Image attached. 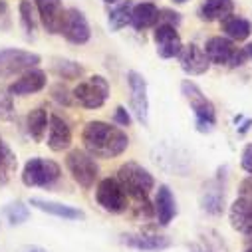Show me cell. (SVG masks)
I'll return each mask as SVG.
<instances>
[{
	"instance_id": "cell-1",
	"label": "cell",
	"mask_w": 252,
	"mask_h": 252,
	"mask_svg": "<svg viewBox=\"0 0 252 252\" xmlns=\"http://www.w3.org/2000/svg\"><path fill=\"white\" fill-rule=\"evenodd\" d=\"M82 141H84L86 151L95 159L119 157L129 147L127 133L105 121H90L84 127Z\"/></svg>"
},
{
	"instance_id": "cell-2",
	"label": "cell",
	"mask_w": 252,
	"mask_h": 252,
	"mask_svg": "<svg viewBox=\"0 0 252 252\" xmlns=\"http://www.w3.org/2000/svg\"><path fill=\"white\" fill-rule=\"evenodd\" d=\"M117 181L123 187L125 195H127L129 199H133L135 203L147 201L149 193L153 191V187H155L153 175L143 165H139L135 161H127V163H123L119 167Z\"/></svg>"
},
{
	"instance_id": "cell-3",
	"label": "cell",
	"mask_w": 252,
	"mask_h": 252,
	"mask_svg": "<svg viewBox=\"0 0 252 252\" xmlns=\"http://www.w3.org/2000/svg\"><path fill=\"white\" fill-rule=\"evenodd\" d=\"M181 92L187 99V103L191 105L193 113H195V125H197V131L201 133H211L217 125V109L213 105V101L203 94V90L191 82V80H185L181 84Z\"/></svg>"
},
{
	"instance_id": "cell-4",
	"label": "cell",
	"mask_w": 252,
	"mask_h": 252,
	"mask_svg": "<svg viewBox=\"0 0 252 252\" xmlns=\"http://www.w3.org/2000/svg\"><path fill=\"white\" fill-rule=\"evenodd\" d=\"M203 50H205V54H207L211 64H217V66L240 68V66L246 64V60H248L244 48H238L226 36H215V38H211Z\"/></svg>"
},
{
	"instance_id": "cell-5",
	"label": "cell",
	"mask_w": 252,
	"mask_h": 252,
	"mask_svg": "<svg viewBox=\"0 0 252 252\" xmlns=\"http://www.w3.org/2000/svg\"><path fill=\"white\" fill-rule=\"evenodd\" d=\"M62 175L56 161L44 157H32L22 169V183L26 187H52Z\"/></svg>"
},
{
	"instance_id": "cell-6",
	"label": "cell",
	"mask_w": 252,
	"mask_h": 252,
	"mask_svg": "<svg viewBox=\"0 0 252 252\" xmlns=\"http://www.w3.org/2000/svg\"><path fill=\"white\" fill-rule=\"evenodd\" d=\"M66 167H68L72 179L80 187L92 189L95 185L97 175H99V167L95 163V157H92L88 151H82V149L70 151L66 157Z\"/></svg>"
},
{
	"instance_id": "cell-7",
	"label": "cell",
	"mask_w": 252,
	"mask_h": 252,
	"mask_svg": "<svg viewBox=\"0 0 252 252\" xmlns=\"http://www.w3.org/2000/svg\"><path fill=\"white\" fill-rule=\"evenodd\" d=\"M109 97V82L103 76H92L74 90V99L86 109H99Z\"/></svg>"
},
{
	"instance_id": "cell-8",
	"label": "cell",
	"mask_w": 252,
	"mask_h": 252,
	"mask_svg": "<svg viewBox=\"0 0 252 252\" xmlns=\"http://www.w3.org/2000/svg\"><path fill=\"white\" fill-rule=\"evenodd\" d=\"M40 64V56L26 50L6 48L0 50V78H10L28 70H34Z\"/></svg>"
},
{
	"instance_id": "cell-9",
	"label": "cell",
	"mask_w": 252,
	"mask_h": 252,
	"mask_svg": "<svg viewBox=\"0 0 252 252\" xmlns=\"http://www.w3.org/2000/svg\"><path fill=\"white\" fill-rule=\"evenodd\" d=\"M95 199L99 207L111 215H121L127 211V195H125L123 187L119 185L117 179H101L97 189H95Z\"/></svg>"
},
{
	"instance_id": "cell-10",
	"label": "cell",
	"mask_w": 252,
	"mask_h": 252,
	"mask_svg": "<svg viewBox=\"0 0 252 252\" xmlns=\"http://www.w3.org/2000/svg\"><path fill=\"white\" fill-rule=\"evenodd\" d=\"M127 84L131 90V111L135 113L137 121L147 125L149 123V97H147V82L145 78L131 70L127 72Z\"/></svg>"
},
{
	"instance_id": "cell-11",
	"label": "cell",
	"mask_w": 252,
	"mask_h": 252,
	"mask_svg": "<svg viewBox=\"0 0 252 252\" xmlns=\"http://www.w3.org/2000/svg\"><path fill=\"white\" fill-rule=\"evenodd\" d=\"M60 34L64 36L68 42H72V44H86V42H90L92 32H90V24H88V18L84 16V12L78 10V8L66 10L64 24H62Z\"/></svg>"
},
{
	"instance_id": "cell-12",
	"label": "cell",
	"mask_w": 252,
	"mask_h": 252,
	"mask_svg": "<svg viewBox=\"0 0 252 252\" xmlns=\"http://www.w3.org/2000/svg\"><path fill=\"white\" fill-rule=\"evenodd\" d=\"M179 64H181V70L189 76H203L207 74V70L211 68V62L205 54L203 48H199L197 44H187L181 48L179 52Z\"/></svg>"
},
{
	"instance_id": "cell-13",
	"label": "cell",
	"mask_w": 252,
	"mask_h": 252,
	"mask_svg": "<svg viewBox=\"0 0 252 252\" xmlns=\"http://www.w3.org/2000/svg\"><path fill=\"white\" fill-rule=\"evenodd\" d=\"M153 40H155V46H157V54L165 60L177 58L181 48H183L181 36L177 32V28L171 26V24H157Z\"/></svg>"
},
{
	"instance_id": "cell-14",
	"label": "cell",
	"mask_w": 252,
	"mask_h": 252,
	"mask_svg": "<svg viewBox=\"0 0 252 252\" xmlns=\"http://www.w3.org/2000/svg\"><path fill=\"white\" fill-rule=\"evenodd\" d=\"M34 2L44 28L50 34H60L62 24H64V16H66V8L62 4V0H34Z\"/></svg>"
},
{
	"instance_id": "cell-15",
	"label": "cell",
	"mask_w": 252,
	"mask_h": 252,
	"mask_svg": "<svg viewBox=\"0 0 252 252\" xmlns=\"http://www.w3.org/2000/svg\"><path fill=\"white\" fill-rule=\"evenodd\" d=\"M228 220H230V226L236 232H240L244 236H250L252 234V199L238 197L230 205Z\"/></svg>"
},
{
	"instance_id": "cell-16",
	"label": "cell",
	"mask_w": 252,
	"mask_h": 252,
	"mask_svg": "<svg viewBox=\"0 0 252 252\" xmlns=\"http://www.w3.org/2000/svg\"><path fill=\"white\" fill-rule=\"evenodd\" d=\"M72 145V129L60 115H52L48 123V147L56 153L66 151Z\"/></svg>"
},
{
	"instance_id": "cell-17",
	"label": "cell",
	"mask_w": 252,
	"mask_h": 252,
	"mask_svg": "<svg viewBox=\"0 0 252 252\" xmlns=\"http://www.w3.org/2000/svg\"><path fill=\"white\" fill-rule=\"evenodd\" d=\"M46 74L42 72V70H28V72H24L16 82H12L10 86H8V92H10V95L14 97V95H30V94H38V92H42L44 88H46Z\"/></svg>"
},
{
	"instance_id": "cell-18",
	"label": "cell",
	"mask_w": 252,
	"mask_h": 252,
	"mask_svg": "<svg viewBox=\"0 0 252 252\" xmlns=\"http://www.w3.org/2000/svg\"><path fill=\"white\" fill-rule=\"evenodd\" d=\"M123 244H127L137 250H147V252H159L169 248L173 242L167 236L161 234H151V232H139V234H123Z\"/></svg>"
},
{
	"instance_id": "cell-19",
	"label": "cell",
	"mask_w": 252,
	"mask_h": 252,
	"mask_svg": "<svg viewBox=\"0 0 252 252\" xmlns=\"http://www.w3.org/2000/svg\"><path fill=\"white\" fill-rule=\"evenodd\" d=\"M175 215H177L175 197L167 185H161L157 191V197H155V217H157L159 226H167L175 219Z\"/></svg>"
},
{
	"instance_id": "cell-20",
	"label": "cell",
	"mask_w": 252,
	"mask_h": 252,
	"mask_svg": "<svg viewBox=\"0 0 252 252\" xmlns=\"http://www.w3.org/2000/svg\"><path fill=\"white\" fill-rule=\"evenodd\" d=\"M30 207H36V209L42 211V213L54 215V217H58V219H66V220H82V219H86L84 211H80V209H76V207H70V205L56 203V201L30 199Z\"/></svg>"
},
{
	"instance_id": "cell-21",
	"label": "cell",
	"mask_w": 252,
	"mask_h": 252,
	"mask_svg": "<svg viewBox=\"0 0 252 252\" xmlns=\"http://www.w3.org/2000/svg\"><path fill=\"white\" fill-rule=\"evenodd\" d=\"M220 26H222V32L228 40L232 42H242L250 36L252 32V24L242 18V16H236V14H228L226 18L220 20Z\"/></svg>"
},
{
	"instance_id": "cell-22",
	"label": "cell",
	"mask_w": 252,
	"mask_h": 252,
	"mask_svg": "<svg viewBox=\"0 0 252 252\" xmlns=\"http://www.w3.org/2000/svg\"><path fill=\"white\" fill-rule=\"evenodd\" d=\"M135 30H147L155 24H159V8L151 2H143L133 6L131 10V22H129Z\"/></svg>"
},
{
	"instance_id": "cell-23",
	"label": "cell",
	"mask_w": 252,
	"mask_h": 252,
	"mask_svg": "<svg viewBox=\"0 0 252 252\" xmlns=\"http://www.w3.org/2000/svg\"><path fill=\"white\" fill-rule=\"evenodd\" d=\"M232 10H234L232 0H205L199 10V16H201V20L215 22V20L226 18L228 14H232Z\"/></svg>"
},
{
	"instance_id": "cell-24",
	"label": "cell",
	"mask_w": 252,
	"mask_h": 252,
	"mask_svg": "<svg viewBox=\"0 0 252 252\" xmlns=\"http://www.w3.org/2000/svg\"><path fill=\"white\" fill-rule=\"evenodd\" d=\"M203 209L211 215H222L224 211V191L219 181H213L203 193Z\"/></svg>"
},
{
	"instance_id": "cell-25",
	"label": "cell",
	"mask_w": 252,
	"mask_h": 252,
	"mask_svg": "<svg viewBox=\"0 0 252 252\" xmlns=\"http://www.w3.org/2000/svg\"><path fill=\"white\" fill-rule=\"evenodd\" d=\"M26 125H28L30 137H32L36 143H40V141L44 139L46 129H48V113H46V109H42V107L32 109V111L28 113Z\"/></svg>"
},
{
	"instance_id": "cell-26",
	"label": "cell",
	"mask_w": 252,
	"mask_h": 252,
	"mask_svg": "<svg viewBox=\"0 0 252 252\" xmlns=\"http://www.w3.org/2000/svg\"><path fill=\"white\" fill-rule=\"evenodd\" d=\"M16 155L12 153V149L4 143V139L0 137V181L6 183L10 179V175L16 171Z\"/></svg>"
},
{
	"instance_id": "cell-27",
	"label": "cell",
	"mask_w": 252,
	"mask_h": 252,
	"mask_svg": "<svg viewBox=\"0 0 252 252\" xmlns=\"http://www.w3.org/2000/svg\"><path fill=\"white\" fill-rule=\"evenodd\" d=\"M131 10H133V2H131V0H127L125 4L113 8V10L109 12V20H107V22H109V28H111L113 32L125 28V26L131 22Z\"/></svg>"
},
{
	"instance_id": "cell-28",
	"label": "cell",
	"mask_w": 252,
	"mask_h": 252,
	"mask_svg": "<svg viewBox=\"0 0 252 252\" xmlns=\"http://www.w3.org/2000/svg\"><path fill=\"white\" fill-rule=\"evenodd\" d=\"M54 70L60 78H64V80H76L84 74V68L80 64H76V62H68V60L58 62V64L54 66Z\"/></svg>"
},
{
	"instance_id": "cell-29",
	"label": "cell",
	"mask_w": 252,
	"mask_h": 252,
	"mask_svg": "<svg viewBox=\"0 0 252 252\" xmlns=\"http://www.w3.org/2000/svg\"><path fill=\"white\" fill-rule=\"evenodd\" d=\"M4 215H6V219L10 220V224H22V222L28 220L30 211H28V207H26L24 203L18 201V203L8 205V207L4 209Z\"/></svg>"
},
{
	"instance_id": "cell-30",
	"label": "cell",
	"mask_w": 252,
	"mask_h": 252,
	"mask_svg": "<svg viewBox=\"0 0 252 252\" xmlns=\"http://www.w3.org/2000/svg\"><path fill=\"white\" fill-rule=\"evenodd\" d=\"M18 10H20V18H22V24H24L26 32L34 34V30H36V12H34L32 2L30 0H20Z\"/></svg>"
},
{
	"instance_id": "cell-31",
	"label": "cell",
	"mask_w": 252,
	"mask_h": 252,
	"mask_svg": "<svg viewBox=\"0 0 252 252\" xmlns=\"http://www.w3.org/2000/svg\"><path fill=\"white\" fill-rule=\"evenodd\" d=\"M16 117L14 111V103H12V95L8 90H0V119L4 121H12Z\"/></svg>"
},
{
	"instance_id": "cell-32",
	"label": "cell",
	"mask_w": 252,
	"mask_h": 252,
	"mask_svg": "<svg viewBox=\"0 0 252 252\" xmlns=\"http://www.w3.org/2000/svg\"><path fill=\"white\" fill-rule=\"evenodd\" d=\"M52 95H54V99H56L58 103H62V105H70V103H72L70 92H68L64 86H62V84H58V86L52 88Z\"/></svg>"
},
{
	"instance_id": "cell-33",
	"label": "cell",
	"mask_w": 252,
	"mask_h": 252,
	"mask_svg": "<svg viewBox=\"0 0 252 252\" xmlns=\"http://www.w3.org/2000/svg\"><path fill=\"white\" fill-rule=\"evenodd\" d=\"M181 22V14L179 12H173V10H159V24H171V26H179Z\"/></svg>"
},
{
	"instance_id": "cell-34",
	"label": "cell",
	"mask_w": 252,
	"mask_h": 252,
	"mask_svg": "<svg viewBox=\"0 0 252 252\" xmlns=\"http://www.w3.org/2000/svg\"><path fill=\"white\" fill-rule=\"evenodd\" d=\"M113 119H115L117 125H121V127H129V125H131V115H129V111L125 109L123 105H117Z\"/></svg>"
},
{
	"instance_id": "cell-35",
	"label": "cell",
	"mask_w": 252,
	"mask_h": 252,
	"mask_svg": "<svg viewBox=\"0 0 252 252\" xmlns=\"http://www.w3.org/2000/svg\"><path fill=\"white\" fill-rule=\"evenodd\" d=\"M240 165L242 169L252 177V143H248L244 149H242V155H240Z\"/></svg>"
},
{
	"instance_id": "cell-36",
	"label": "cell",
	"mask_w": 252,
	"mask_h": 252,
	"mask_svg": "<svg viewBox=\"0 0 252 252\" xmlns=\"http://www.w3.org/2000/svg\"><path fill=\"white\" fill-rule=\"evenodd\" d=\"M10 28V12L8 4L4 0H0V30H8Z\"/></svg>"
},
{
	"instance_id": "cell-37",
	"label": "cell",
	"mask_w": 252,
	"mask_h": 252,
	"mask_svg": "<svg viewBox=\"0 0 252 252\" xmlns=\"http://www.w3.org/2000/svg\"><path fill=\"white\" fill-rule=\"evenodd\" d=\"M250 125H252V119H248V121H244V123H242V127L238 129V133H240V135H242V133H246V131L250 129Z\"/></svg>"
},
{
	"instance_id": "cell-38",
	"label": "cell",
	"mask_w": 252,
	"mask_h": 252,
	"mask_svg": "<svg viewBox=\"0 0 252 252\" xmlns=\"http://www.w3.org/2000/svg\"><path fill=\"white\" fill-rule=\"evenodd\" d=\"M244 52H246V56H248V60H252V44H248V46L244 48Z\"/></svg>"
},
{
	"instance_id": "cell-39",
	"label": "cell",
	"mask_w": 252,
	"mask_h": 252,
	"mask_svg": "<svg viewBox=\"0 0 252 252\" xmlns=\"http://www.w3.org/2000/svg\"><path fill=\"white\" fill-rule=\"evenodd\" d=\"M103 2H107V4H115V2H119V0H103Z\"/></svg>"
},
{
	"instance_id": "cell-40",
	"label": "cell",
	"mask_w": 252,
	"mask_h": 252,
	"mask_svg": "<svg viewBox=\"0 0 252 252\" xmlns=\"http://www.w3.org/2000/svg\"><path fill=\"white\" fill-rule=\"evenodd\" d=\"M30 252H46V250H42V248H32Z\"/></svg>"
},
{
	"instance_id": "cell-41",
	"label": "cell",
	"mask_w": 252,
	"mask_h": 252,
	"mask_svg": "<svg viewBox=\"0 0 252 252\" xmlns=\"http://www.w3.org/2000/svg\"><path fill=\"white\" fill-rule=\"evenodd\" d=\"M173 2H177V4H183V2H187V0H173Z\"/></svg>"
},
{
	"instance_id": "cell-42",
	"label": "cell",
	"mask_w": 252,
	"mask_h": 252,
	"mask_svg": "<svg viewBox=\"0 0 252 252\" xmlns=\"http://www.w3.org/2000/svg\"><path fill=\"white\" fill-rule=\"evenodd\" d=\"M193 252H205V250H201V248H197V246H195V248H193Z\"/></svg>"
},
{
	"instance_id": "cell-43",
	"label": "cell",
	"mask_w": 252,
	"mask_h": 252,
	"mask_svg": "<svg viewBox=\"0 0 252 252\" xmlns=\"http://www.w3.org/2000/svg\"><path fill=\"white\" fill-rule=\"evenodd\" d=\"M244 252H252V246H250V248H246V250H244Z\"/></svg>"
}]
</instances>
